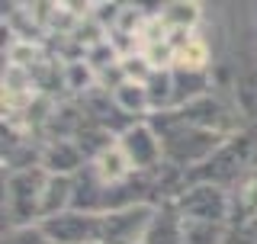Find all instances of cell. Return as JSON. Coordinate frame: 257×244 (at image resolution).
<instances>
[{
    "label": "cell",
    "instance_id": "1",
    "mask_svg": "<svg viewBox=\"0 0 257 244\" xmlns=\"http://www.w3.org/2000/svg\"><path fill=\"white\" fill-rule=\"evenodd\" d=\"M151 126H155L158 135H161L164 161H167V164H174V167H180V170H187V174H190L193 167H199L206 158H212V154L228 142L225 135L206 132V129L187 122L177 109L155 112V116H151Z\"/></svg>",
    "mask_w": 257,
    "mask_h": 244
},
{
    "label": "cell",
    "instance_id": "2",
    "mask_svg": "<svg viewBox=\"0 0 257 244\" xmlns=\"http://www.w3.org/2000/svg\"><path fill=\"white\" fill-rule=\"evenodd\" d=\"M48 170L45 167H23L10 170L4 180V215L10 228L39 225L42 218V193H45Z\"/></svg>",
    "mask_w": 257,
    "mask_h": 244
},
{
    "label": "cell",
    "instance_id": "3",
    "mask_svg": "<svg viewBox=\"0 0 257 244\" xmlns=\"http://www.w3.org/2000/svg\"><path fill=\"white\" fill-rule=\"evenodd\" d=\"M247 154H251V145L244 142V138L231 135L228 142L222 145L219 151L212 154V158H206L199 167H193L187 174V183L190 180H209V183H219L225 190L235 193V186L247 177Z\"/></svg>",
    "mask_w": 257,
    "mask_h": 244
},
{
    "label": "cell",
    "instance_id": "4",
    "mask_svg": "<svg viewBox=\"0 0 257 244\" xmlns=\"http://www.w3.org/2000/svg\"><path fill=\"white\" fill-rule=\"evenodd\" d=\"M183 218L190 222H219L225 225L231 218V190L209 180H190L174 199Z\"/></svg>",
    "mask_w": 257,
    "mask_h": 244
},
{
    "label": "cell",
    "instance_id": "5",
    "mask_svg": "<svg viewBox=\"0 0 257 244\" xmlns=\"http://www.w3.org/2000/svg\"><path fill=\"white\" fill-rule=\"evenodd\" d=\"M158 202H135L103 212V228H100V244H145L148 228L155 222Z\"/></svg>",
    "mask_w": 257,
    "mask_h": 244
},
{
    "label": "cell",
    "instance_id": "6",
    "mask_svg": "<svg viewBox=\"0 0 257 244\" xmlns=\"http://www.w3.org/2000/svg\"><path fill=\"white\" fill-rule=\"evenodd\" d=\"M116 145L122 148L135 174H151V170H158L164 164V145H161V135L151 126V119H139L128 129H122Z\"/></svg>",
    "mask_w": 257,
    "mask_h": 244
},
{
    "label": "cell",
    "instance_id": "7",
    "mask_svg": "<svg viewBox=\"0 0 257 244\" xmlns=\"http://www.w3.org/2000/svg\"><path fill=\"white\" fill-rule=\"evenodd\" d=\"M39 228L48 234V241H52V244H93V241H100L103 212H80V209H68V212L42 218Z\"/></svg>",
    "mask_w": 257,
    "mask_h": 244
},
{
    "label": "cell",
    "instance_id": "8",
    "mask_svg": "<svg viewBox=\"0 0 257 244\" xmlns=\"http://www.w3.org/2000/svg\"><path fill=\"white\" fill-rule=\"evenodd\" d=\"M177 112L187 122H193V126L206 129V132H215V135H225V138H231L235 129H238V119H235V112H231V106L222 103L219 96H212V93L187 103V106H180Z\"/></svg>",
    "mask_w": 257,
    "mask_h": 244
},
{
    "label": "cell",
    "instance_id": "9",
    "mask_svg": "<svg viewBox=\"0 0 257 244\" xmlns=\"http://www.w3.org/2000/svg\"><path fill=\"white\" fill-rule=\"evenodd\" d=\"M90 161H87V154L80 151V145L74 138H52V142H45L42 148V167L48 174H68L74 177L77 170H84Z\"/></svg>",
    "mask_w": 257,
    "mask_h": 244
},
{
    "label": "cell",
    "instance_id": "10",
    "mask_svg": "<svg viewBox=\"0 0 257 244\" xmlns=\"http://www.w3.org/2000/svg\"><path fill=\"white\" fill-rule=\"evenodd\" d=\"M71 209H80V212H103L106 209V183L100 180L93 164L74 174V206Z\"/></svg>",
    "mask_w": 257,
    "mask_h": 244
},
{
    "label": "cell",
    "instance_id": "11",
    "mask_svg": "<svg viewBox=\"0 0 257 244\" xmlns=\"http://www.w3.org/2000/svg\"><path fill=\"white\" fill-rule=\"evenodd\" d=\"M145 244H183V215L174 206V199L158 202V212H155V222L148 228Z\"/></svg>",
    "mask_w": 257,
    "mask_h": 244
},
{
    "label": "cell",
    "instance_id": "12",
    "mask_svg": "<svg viewBox=\"0 0 257 244\" xmlns=\"http://www.w3.org/2000/svg\"><path fill=\"white\" fill-rule=\"evenodd\" d=\"M74 206V177L68 174H48L45 180V193H42V218L68 212ZM39 218V222H42Z\"/></svg>",
    "mask_w": 257,
    "mask_h": 244
},
{
    "label": "cell",
    "instance_id": "13",
    "mask_svg": "<svg viewBox=\"0 0 257 244\" xmlns=\"http://www.w3.org/2000/svg\"><path fill=\"white\" fill-rule=\"evenodd\" d=\"M116 106L125 112L128 119H151V100H148V90L139 80H122L116 90H109Z\"/></svg>",
    "mask_w": 257,
    "mask_h": 244
},
{
    "label": "cell",
    "instance_id": "14",
    "mask_svg": "<svg viewBox=\"0 0 257 244\" xmlns=\"http://www.w3.org/2000/svg\"><path fill=\"white\" fill-rule=\"evenodd\" d=\"M209 93V77L206 71H187V68H174V109L187 106V103L199 100Z\"/></svg>",
    "mask_w": 257,
    "mask_h": 244
},
{
    "label": "cell",
    "instance_id": "15",
    "mask_svg": "<svg viewBox=\"0 0 257 244\" xmlns=\"http://www.w3.org/2000/svg\"><path fill=\"white\" fill-rule=\"evenodd\" d=\"M145 90L151 100V116L174 109V68H155L151 77L145 80Z\"/></svg>",
    "mask_w": 257,
    "mask_h": 244
},
{
    "label": "cell",
    "instance_id": "16",
    "mask_svg": "<svg viewBox=\"0 0 257 244\" xmlns=\"http://www.w3.org/2000/svg\"><path fill=\"white\" fill-rule=\"evenodd\" d=\"M90 164H93L96 174H100L103 183H119V180H125V177L135 174L132 164H128V158L122 154V148H119V145H109V148L103 151L100 158H93Z\"/></svg>",
    "mask_w": 257,
    "mask_h": 244
},
{
    "label": "cell",
    "instance_id": "17",
    "mask_svg": "<svg viewBox=\"0 0 257 244\" xmlns=\"http://www.w3.org/2000/svg\"><path fill=\"white\" fill-rule=\"evenodd\" d=\"M199 0H164L161 7V23L167 29H196L199 23Z\"/></svg>",
    "mask_w": 257,
    "mask_h": 244
},
{
    "label": "cell",
    "instance_id": "18",
    "mask_svg": "<svg viewBox=\"0 0 257 244\" xmlns=\"http://www.w3.org/2000/svg\"><path fill=\"white\" fill-rule=\"evenodd\" d=\"M231 215L241 218V222L257 218V167L247 170V177L231 193Z\"/></svg>",
    "mask_w": 257,
    "mask_h": 244
},
{
    "label": "cell",
    "instance_id": "19",
    "mask_svg": "<svg viewBox=\"0 0 257 244\" xmlns=\"http://www.w3.org/2000/svg\"><path fill=\"white\" fill-rule=\"evenodd\" d=\"M183 244H225V225L183 218Z\"/></svg>",
    "mask_w": 257,
    "mask_h": 244
},
{
    "label": "cell",
    "instance_id": "20",
    "mask_svg": "<svg viewBox=\"0 0 257 244\" xmlns=\"http://www.w3.org/2000/svg\"><path fill=\"white\" fill-rule=\"evenodd\" d=\"M64 84H68L71 90L90 93L93 84H100V80H96V71L87 61H68V68H64Z\"/></svg>",
    "mask_w": 257,
    "mask_h": 244
},
{
    "label": "cell",
    "instance_id": "21",
    "mask_svg": "<svg viewBox=\"0 0 257 244\" xmlns=\"http://www.w3.org/2000/svg\"><path fill=\"white\" fill-rule=\"evenodd\" d=\"M4 244H52L48 234L39 225H23V228H10L4 234Z\"/></svg>",
    "mask_w": 257,
    "mask_h": 244
},
{
    "label": "cell",
    "instance_id": "22",
    "mask_svg": "<svg viewBox=\"0 0 257 244\" xmlns=\"http://www.w3.org/2000/svg\"><path fill=\"white\" fill-rule=\"evenodd\" d=\"M93 244H100V241H93Z\"/></svg>",
    "mask_w": 257,
    "mask_h": 244
}]
</instances>
